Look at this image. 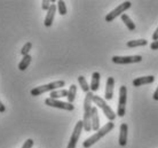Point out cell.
<instances>
[{
    "label": "cell",
    "mask_w": 158,
    "mask_h": 148,
    "mask_svg": "<svg viewBox=\"0 0 158 148\" xmlns=\"http://www.w3.org/2000/svg\"><path fill=\"white\" fill-rule=\"evenodd\" d=\"M93 92L86 93L85 95V100H84V118H83V124L84 130L86 132H89L92 130L91 124V112H92V102H93Z\"/></svg>",
    "instance_id": "cell-1"
},
{
    "label": "cell",
    "mask_w": 158,
    "mask_h": 148,
    "mask_svg": "<svg viewBox=\"0 0 158 148\" xmlns=\"http://www.w3.org/2000/svg\"><path fill=\"white\" fill-rule=\"evenodd\" d=\"M115 128V124L112 123V122H108L107 124L104 125L103 128H101L99 130V131H96V133H94L93 136H91L89 138H87L86 140L83 142V147L84 148H89L91 146H93V145L95 144V142H98V141L102 138V137H104L107 133H109L112 130V129Z\"/></svg>",
    "instance_id": "cell-2"
},
{
    "label": "cell",
    "mask_w": 158,
    "mask_h": 148,
    "mask_svg": "<svg viewBox=\"0 0 158 148\" xmlns=\"http://www.w3.org/2000/svg\"><path fill=\"white\" fill-rule=\"evenodd\" d=\"M64 85H65L64 80H56V82H52L49 84H45V85H41V86H37V87L32 88L31 91H30V93L33 96H38V95H41L43 93L52 92V91H55V90H57L60 87H63Z\"/></svg>",
    "instance_id": "cell-3"
},
{
    "label": "cell",
    "mask_w": 158,
    "mask_h": 148,
    "mask_svg": "<svg viewBox=\"0 0 158 148\" xmlns=\"http://www.w3.org/2000/svg\"><path fill=\"white\" fill-rule=\"evenodd\" d=\"M93 102H94L99 108L102 109L103 114H104L106 117L109 120V122H112V121L116 118V114L114 112V110L109 107V104H107V102L103 100L102 98H100L99 95H94L93 96Z\"/></svg>",
    "instance_id": "cell-4"
},
{
    "label": "cell",
    "mask_w": 158,
    "mask_h": 148,
    "mask_svg": "<svg viewBox=\"0 0 158 148\" xmlns=\"http://www.w3.org/2000/svg\"><path fill=\"white\" fill-rule=\"evenodd\" d=\"M126 101H127V88L125 85H122L119 88V100H118V109H117V115L119 117L125 116L126 112Z\"/></svg>",
    "instance_id": "cell-5"
},
{
    "label": "cell",
    "mask_w": 158,
    "mask_h": 148,
    "mask_svg": "<svg viewBox=\"0 0 158 148\" xmlns=\"http://www.w3.org/2000/svg\"><path fill=\"white\" fill-rule=\"evenodd\" d=\"M132 4H131V1H125V2H123L118 6V7H116L114 11H111L109 14L106 15V21L107 22H112V21L115 20L116 17H118V16H122L123 13L127 11V9H130Z\"/></svg>",
    "instance_id": "cell-6"
},
{
    "label": "cell",
    "mask_w": 158,
    "mask_h": 148,
    "mask_svg": "<svg viewBox=\"0 0 158 148\" xmlns=\"http://www.w3.org/2000/svg\"><path fill=\"white\" fill-rule=\"evenodd\" d=\"M45 104L48 107H53V108H59V109H64L68 112H72L75 109V106L69 102H63V101L56 100V99H52V98H47L45 100Z\"/></svg>",
    "instance_id": "cell-7"
},
{
    "label": "cell",
    "mask_w": 158,
    "mask_h": 148,
    "mask_svg": "<svg viewBox=\"0 0 158 148\" xmlns=\"http://www.w3.org/2000/svg\"><path fill=\"white\" fill-rule=\"evenodd\" d=\"M112 62L116 64H130V63H139L142 61L141 55H132V56H112Z\"/></svg>",
    "instance_id": "cell-8"
},
{
    "label": "cell",
    "mask_w": 158,
    "mask_h": 148,
    "mask_svg": "<svg viewBox=\"0 0 158 148\" xmlns=\"http://www.w3.org/2000/svg\"><path fill=\"white\" fill-rule=\"evenodd\" d=\"M83 129H84L83 121H78V122H77V124H76V126H75V129H73V132H72L71 137H70V141H69L67 148H76L77 142H78L79 137H80V134H81Z\"/></svg>",
    "instance_id": "cell-9"
},
{
    "label": "cell",
    "mask_w": 158,
    "mask_h": 148,
    "mask_svg": "<svg viewBox=\"0 0 158 148\" xmlns=\"http://www.w3.org/2000/svg\"><path fill=\"white\" fill-rule=\"evenodd\" d=\"M127 134H128V125L126 123H123L120 125V130H119V139L118 144L124 147L127 144Z\"/></svg>",
    "instance_id": "cell-10"
},
{
    "label": "cell",
    "mask_w": 158,
    "mask_h": 148,
    "mask_svg": "<svg viewBox=\"0 0 158 148\" xmlns=\"http://www.w3.org/2000/svg\"><path fill=\"white\" fill-rule=\"evenodd\" d=\"M91 124H92V130H94V131H99L100 130V118H99L98 107H92Z\"/></svg>",
    "instance_id": "cell-11"
},
{
    "label": "cell",
    "mask_w": 158,
    "mask_h": 148,
    "mask_svg": "<svg viewBox=\"0 0 158 148\" xmlns=\"http://www.w3.org/2000/svg\"><path fill=\"white\" fill-rule=\"evenodd\" d=\"M114 87H115V79L114 77H108L107 85H106V93H104V98L106 100H111L114 96Z\"/></svg>",
    "instance_id": "cell-12"
},
{
    "label": "cell",
    "mask_w": 158,
    "mask_h": 148,
    "mask_svg": "<svg viewBox=\"0 0 158 148\" xmlns=\"http://www.w3.org/2000/svg\"><path fill=\"white\" fill-rule=\"evenodd\" d=\"M55 13H56V6H55V4H52L49 9L47 11V15H46V17H45V22H44L45 27H47V28L52 27V24H53V22H54Z\"/></svg>",
    "instance_id": "cell-13"
},
{
    "label": "cell",
    "mask_w": 158,
    "mask_h": 148,
    "mask_svg": "<svg viewBox=\"0 0 158 148\" xmlns=\"http://www.w3.org/2000/svg\"><path fill=\"white\" fill-rule=\"evenodd\" d=\"M155 82V76H143V77H138L133 79V86L139 87V86H142V85L151 84Z\"/></svg>",
    "instance_id": "cell-14"
},
{
    "label": "cell",
    "mask_w": 158,
    "mask_h": 148,
    "mask_svg": "<svg viewBox=\"0 0 158 148\" xmlns=\"http://www.w3.org/2000/svg\"><path fill=\"white\" fill-rule=\"evenodd\" d=\"M100 79H101V75H100V72L95 71L92 74V80H91V92H96L98 90H99V86H100Z\"/></svg>",
    "instance_id": "cell-15"
},
{
    "label": "cell",
    "mask_w": 158,
    "mask_h": 148,
    "mask_svg": "<svg viewBox=\"0 0 158 148\" xmlns=\"http://www.w3.org/2000/svg\"><path fill=\"white\" fill-rule=\"evenodd\" d=\"M31 60H32V57H31V55H29V54H28V55L23 56V59L21 60V62L19 63V66H17L19 70H21V71H24V70H25V69L30 66V63H31Z\"/></svg>",
    "instance_id": "cell-16"
},
{
    "label": "cell",
    "mask_w": 158,
    "mask_h": 148,
    "mask_svg": "<svg viewBox=\"0 0 158 148\" xmlns=\"http://www.w3.org/2000/svg\"><path fill=\"white\" fill-rule=\"evenodd\" d=\"M148 45V41L146 39H136V40H131L127 41L126 46L130 48H135V47H141V46H146Z\"/></svg>",
    "instance_id": "cell-17"
},
{
    "label": "cell",
    "mask_w": 158,
    "mask_h": 148,
    "mask_svg": "<svg viewBox=\"0 0 158 148\" xmlns=\"http://www.w3.org/2000/svg\"><path fill=\"white\" fill-rule=\"evenodd\" d=\"M122 21L125 23V25H126L127 29H128L130 31H134L135 29H136L134 22L131 20V17L128 15H126V14H123L122 15Z\"/></svg>",
    "instance_id": "cell-18"
},
{
    "label": "cell",
    "mask_w": 158,
    "mask_h": 148,
    "mask_svg": "<svg viewBox=\"0 0 158 148\" xmlns=\"http://www.w3.org/2000/svg\"><path fill=\"white\" fill-rule=\"evenodd\" d=\"M64 96H68V91H67V90H64V88H60V90L52 91L51 96H49V98L59 100L60 98H64Z\"/></svg>",
    "instance_id": "cell-19"
},
{
    "label": "cell",
    "mask_w": 158,
    "mask_h": 148,
    "mask_svg": "<svg viewBox=\"0 0 158 148\" xmlns=\"http://www.w3.org/2000/svg\"><path fill=\"white\" fill-rule=\"evenodd\" d=\"M76 94H77V86L75 84L70 85V88L68 90V102L72 104L76 99Z\"/></svg>",
    "instance_id": "cell-20"
},
{
    "label": "cell",
    "mask_w": 158,
    "mask_h": 148,
    "mask_svg": "<svg viewBox=\"0 0 158 148\" xmlns=\"http://www.w3.org/2000/svg\"><path fill=\"white\" fill-rule=\"evenodd\" d=\"M78 83H79V85H80L81 90H83L85 93H88L89 91H91L89 85H88V83L86 82V78H85L84 76H79L78 77Z\"/></svg>",
    "instance_id": "cell-21"
},
{
    "label": "cell",
    "mask_w": 158,
    "mask_h": 148,
    "mask_svg": "<svg viewBox=\"0 0 158 148\" xmlns=\"http://www.w3.org/2000/svg\"><path fill=\"white\" fill-rule=\"evenodd\" d=\"M57 9H59V13L61 15H65L67 14V6H65V2L60 0L57 1Z\"/></svg>",
    "instance_id": "cell-22"
},
{
    "label": "cell",
    "mask_w": 158,
    "mask_h": 148,
    "mask_svg": "<svg viewBox=\"0 0 158 148\" xmlns=\"http://www.w3.org/2000/svg\"><path fill=\"white\" fill-rule=\"evenodd\" d=\"M31 48H32V43H30V41H29V43H27V44H25L23 47H22V49H21V54H22L23 56L28 55Z\"/></svg>",
    "instance_id": "cell-23"
},
{
    "label": "cell",
    "mask_w": 158,
    "mask_h": 148,
    "mask_svg": "<svg viewBox=\"0 0 158 148\" xmlns=\"http://www.w3.org/2000/svg\"><path fill=\"white\" fill-rule=\"evenodd\" d=\"M51 1L49 0H43L41 1V8H43L44 11H48L49 7H51Z\"/></svg>",
    "instance_id": "cell-24"
},
{
    "label": "cell",
    "mask_w": 158,
    "mask_h": 148,
    "mask_svg": "<svg viewBox=\"0 0 158 148\" xmlns=\"http://www.w3.org/2000/svg\"><path fill=\"white\" fill-rule=\"evenodd\" d=\"M32 146H33V140L32 139H27V141L23 144L22 148H32Z\"/></svg>",
    "instance_id": "cell-25"
},
{
    "label": "cell",
    "mask_w": 158,
    "mask_h": 148,
    "mask_svg": "<svg viewBox=\"0 0 158 148\" xmlns=\"http://www.w3.org/2000/svg\"><path fill=\"white\" fill-rule=\"evenodd\" d=\"M150 48H151V49H154V51L158 49V40H156V41H152V43H151Z\"/></svg>",
    "instance_id": "cell-26"
},
{
    "label": "cell",
    "mask_w": 158,
    "mask_h": 148,
    "mask_svg": "<svg viewBox=\"0 0 158 148\" xmlns=\"http://www.w3.org/2000/svg\"><path fill=\"white\" fill-rule=\"evenodd\" d=\"M152 39H154V41L158 40V28L156 29V31H155V32H154V35H152Z\"/></svg>",
    "instance_id": "cell-27"
},
{
    "label": "cell",
    "mask_w": 158,
    "mask_h": 148,
    "mask_svg": "<svg viewBox=\"0 0 158 148\" xmlns=\"http://www.w3.org/2000/svg\"><path fill=\"white\" fill-rule=\"evenodd\" d=\"M152 98H154V100L158 101V87L156 88V91H155L154 95H152Z\"/></svg>",
    "instance_id": "cell-28"
},
{
    "label": "cell",
    "mask_w": 158,
    "mask_h": 148,
    "mask_svg": "<svg viewBox=\"0 0 158 148\" xmlns=\"http://www.w3.org/2000/svg\"><path fill=\"white\" fill-rule=\"evenodd\" d=\"M6 112V107H5L4 104H2V102L0 101V112Z\"/></svg>",
    "instance_id": "cell-29"
}]
</instances>
